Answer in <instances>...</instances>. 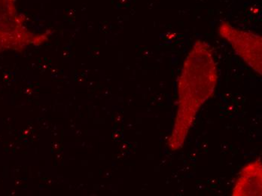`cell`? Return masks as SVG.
<instances>
[{
  "instance_id": "1",
  "label": "cell",
  "mask_w": 262,
  "mask_h": 196,
  "mask_svg": "<svg viewBox=\"0 0 262 196\" xmlns=\"http://www.w3.org/2000/svg\"><path fill=\"white\" fill-rule=\"evenodd\" d=\"M218 82V70L211 46L198 39L184 62L179 77L177 112L167 145L171 150L183 147L202 105L212 96Z\"/></svg>"
},
{
  "instance_id": "2",
  "label": "cell",
  "mask_w": 262,
  "mask_h": 196,
  "mask_svg": "<svg viewBox=\"0 0 262 196\" xmlns=\"http://www.w3.org/2000/svg\"><path fill=\"white\" fill-rule=\"evenodd\" d=\"M47 40L46 35L29 30L16 0H0V50L22 52Z\"/></svg>"
},
{
  "instance_id": "3",
  "label": "cell",
  "mask_w": 262,
  "mask_h": 196,
  "mask_svg": "<svg viewBox=\"0 0 262 196\" xmlns=\"http://www.w3.org/2000/svg\"><path fill=\"white\" fill-rule=\"evenodd\" d=\"M219 34L229 42L237 56L261 76L262 38L260 35L239 30L227 21L220 24Z\"/></svg>"
},
{
  "instance_id": "4",
  "label": "cell",
  "mask_w": 262,
  "mask_h": 196,
  "mask_svg": "<svg viewBox=\"0 0 262 196\" xmlns=\"http://www.w3.org/2000/svg\"><path fill=\"white\" fill-rule=\"evenodd\" d=\"M262 166L261 158L249 162L238 173L231 195H261Z\"/></svg>"
}]
</instances>
